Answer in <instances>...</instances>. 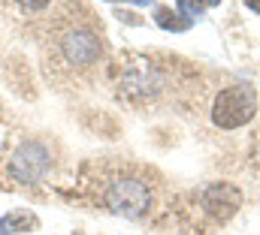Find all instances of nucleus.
<instances>
[{"instance_id": "1", "label": "nucleus", "mask_w": 260, "mask_h": 235, "mask_svg": "<svg viewBox=\"0 0 260 235\" xmlns=\"http://www.w3.org/2000/svg\"><path fill=\"white\" fill-rule=\"evenodd\" d=\"M79 196L109 214L145 223H176L179 193H170L167 178L154 166L133 160H91L82 166Z\"/></svg>"}, {"instance_id": "2", "label": "nucleus", "mask_w": 260, "mask_h": 235, "mask_svg": "<svg viewBox=\"0 0 260 235\" xmlns=\"http://www.w3.org/2000/svg\"><path fill=\"white\" fill-rule=\"evenodd\" d=\"M43 24H34V33L43 49V63L55 82H82L91 75L103 58V24L85 0H64L55 15H40Z\"/></svg>"}, {"instance_id": "3", "label": "nucleus", "mask_w": 260, "mask_h": 235, "mask_svg": "<svg viewBox=\"0 0 260 235\" xmlns=\"http://www.w3.org/2000/svg\"><path fill=\"white\" fill-rule=\"evenodd\" d=\"M160 55H142V52H121L118 58L109 63V85L115 91V97L133 106V109H148L151 103H157L173 85L185 88V79H170L176 58H170V69L157 63Z\"/></svg>"}, {"instance_id": "4", "label": "nucleus", "mask_w": 260, "mask_h": 235, "mask_svg": "<svg viewBox=\"0 0 260 235\" xmlns=\"http://www.w3.org/2000/svg\"><path fill=\"white\" fill-rule=\"evenodd\" d=\"M242 205V193L233 184H209L203 190L179 193L176 226L185 232H209L227 223Z\"/></svg>"}, {"instance_id": "5", "label": "nucleus", "mask_w": 260, "mask_h": 235, "mask_svg": "<svg viewBox=\"0 0 260 235\" xmlns=\"http://www.w3.org/2000/svg\"><path fill=\"white\" fill-rule=\"evenodd\" d=\"M209 115L218 130H239L257 115V91L251 85H230L218 91L209 106Z\"/></svg>"}, {"instance_id": "6", "label": "nucleus", "mask_w": 260, "mask_h": 235, "mask_svg": "<svg viewBox=\"0 0 260 235\" xmlns=\"http://www.w3.org/2000/svg\"><path fill=\"white\" fill-rule=\"evenodd\" d=\"M52 154L43 142H24L6 163V172L15 184H37L40 178L49 172Z\"/></svg>"}, {"instance_id": "7", "label": "nucleus", "mask_w": 260, "mask_h": 235, "mask_svg": "<svg viewBox=\"0 0 260 235\" xmlns=\"http://www.w3.org/2000/svg\"><path fill=\"white\" fill-rule=\"evenodd\" d=\"M154 21H157L164 30H173V33L188 30V27L194 24L191 15H185L182 9H170V6H157V9H154Z\"/></svg>"}, {"instance_id": "8", "label": "nucleus", "mask_w": 260, "mask_h": 235, "mask_svg": "<svg viewBox=\"0 0 260 235\" xmlns=\"http://www.w3.org/2000/svg\"><path fill=\"white\" fill-rule=\"evenodd\" d=\"M34 214L30 211H9L6 217H0V235H15V232H27L34 226Z\"/></svg>"}, {"instance_id": "9", "label": "nucleus", "mask_w": 260, "mask_h": 235, "mask_svg": "<svg viewBox=\"0 0 260 235\" xmlns=\"http://www.w3.org/2000/svg\"><path fill=\"white\" fill-rule=\"evenodd\" d=\"M49 3H52V0H12V6H15L18 15H24V18H40V15L49 9Z\"/></svg>"}, {"instance_id": "10", "label": "nucleus", "mask_w": 260, "mask_h": 235, "mask_svg": "<svg viewBox=\"0 0 260 235\" xmlns=\"http://www.w3.org/2000/svg\"><path fill=\"white\" fill-rule=\"evenodd\" d=\"M215 3H221V0H182L179 9L188 15V12H203V9H209V6H215Z\"/></svg>"}, {"instance_id": "11", "label": "nucleus", "mask_w": 260, "mask_h": 235, "mask_svg": "<svg viewBox=\"0 0 260 235\" xmlns=\"http://www.w3.org/2000/svg\"><path fill=\"white\" fill-rule=\"evenodd\" d=\"M245 6H248L251 12H260V0H245Z\"/></svg>"}, {"instance_id": "12", "label": "nucleus", "mask_w": 260, "mask_h": 235, "mask_svg": "<svg viewBox=\"0 0 260 235\" xmlns=\"http://www.w3.org/2000/svg\"><path fill=\"white\" fill-rule=\"evenodd\" d=\"M130 3H136V6H148L151 0H130Z\"/></svg>"}]
</instances>
